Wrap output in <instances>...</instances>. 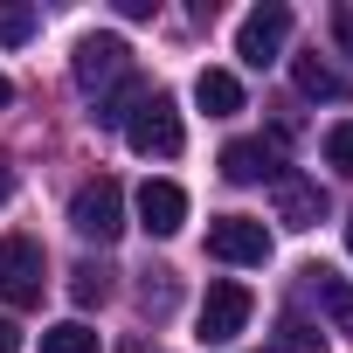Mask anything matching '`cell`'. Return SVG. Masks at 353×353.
<instances>
[{"mask_svg":"<svg viewBox=\"0 0 353 353\" xmlns=\"http://www.w3.org/2000/svg\"><path fill=\"white\" fill-rule=\"evenodd\" d=\"M125 145L139 152V159H173L188 145V132H181V104H173L166 90H145V104L125 118Z\"/></svg>","mask_w":353,"mask_h":353,"instance_id":"obj_1","label":"cell"},{"mask_svg":"<svg viewBox=\"0 0 353 353\" xmlns=\"http://www.w3.org/2000/svg\"><path fill=\"white\" fill-rule=\"evenodd\" d=\"M42 284H49V256L35 236H0V305H42Z\"/></svg>","mask_w":353,"mask_h":353,"instance_id":"obj_2","label":"cell"},{"mask_svg":"<svg viewBox=\"0 0 353 353\" xmlns=\"http://www.w3.org/2000/svg\"><path fill=\"white\" fill-rule=\"evenodd\" d=\"M250 312H256V298H250L236 277H222V284H208V298H201V312H194V339H201V346H229V339L250 325Z\"/></svg>","mask_w":353,"mask_h":353,"instance_id":"obj_3","label":"cell"},{"mask_svg":"<svg viewBox=\"0 0 353 353\" xmlns=\"http://www.w3.org/2000/svg\"><path fill=\"white\" fill-rule=\"evenodd\" d=\"M284 42H291V8H284V0H263V8H250L243 28H236V56H243L250 70H270V63L284 56Z\"/></svg>","mask_w":353,"mask_h":353,"instance_id":"obj_4","label":"cell"},{"mask_svg":"<svg viewBox=\"0 0 353 353\" xmlns=\"http://www.w3.org/2000/svg\"><path fill=\"white\" fill-rule=\"evenodd\" d=\"M70 229H77L83 243H118V236H125V194H118V181H90V188H77V201H70Z\"/></svg>","mask_w":353,"mask_h":353,"instance_id":"obj_5","label":"cell"},{"mask_svg":"<svg viewBox=\"0 0 353 353\" xmlns=\"http://www.w3.org/2000/svg\"><path fill=\"white\" fill-rule=\"evenodd\" d=\"M208 256L236 263V270H263L270 263V229L256 215H222V222H208Z\"/></svg>","mask_w":353,"mask_h":353,"instance_id":"obj_6","label":"cell"},{"mask_svg":"<svg viewBox=\"0 0 353 353\" xmlns=\"http://www.w3.org/2000/svg\"><path fill=\"white\" fill-rule=\"evenodd\" d=\"M77 90H90V97H104V90H118L125 77H132V49L118 42V35H83L77 42Z\"/></svg>","mask_w":353,"mask_h":353,"instance_id":"obj_7","label":"cell"},{"mask_svg":"<svg viewBox=\"0 0 353 353\" xmlns=\"http://www.w3.org/2000/svg\"><path fill=\"white\" fill-rule=\"evenodd\" d=\"M277 222L284 229H319V215H325V188L319 181H305V173H277Z\"/></svg>","mask_w":353,"mask_h":353,"instance_id":"obj_8","label":"cell"},{"mask_svg":"<svg viewBox=\"0 0 353 353\" xmlns=\"http://www.w3.org/2000/svg\"><path fill=\"white\" fill-rule=\"evenodd\" d=\"M277 152L263 145V139H229L222 145V181H236V188H256V181H277Z\"/></svg>","mask_w":353,"mask_h":353,"instance_id":"obj_9","label":"cell"},{"mask_svg":"<svg viewBox=\"0 0 353 353\" xmlns=\"http://www.w3.org/2000/svg\"><path fill=\"white\" fill-rule=\"evenodd\" d=\"M139 222H145V236H181L188 194L173 188V181H145V188H139Z\"/></svg>","mask_w":353,"mask_h":353,"instance_id":"obj_10","label":"cell"},{"mask_svg":"<svg viewBox=\"0 0 353 353\" xmlns=\"http://www.w3.org/2000/svg\"><path fill=\"white\" fill-rule=\"evenodd\" d=\"M291 83H298L305 97H325V104H346V97H353V83H346L332 63H319V56H298V63H291Z\"/></svg>","mask_w":353,"mask_h":353,"instance_id":"obj_11","label":"cell"},{"mask_svg":"<svg viewBox=\"0 0 353 353\" xmlns=\"http://www.w3.org/2000/svg\"><path fill=\"white\" fill-rule=\"evenodd\" d=\"M194 104H201L208 118H229V111H243V83H236L229 70H201V77H194Z\"/></svg>","mask_w":353,"mask_h":353,"instance_id":"obj_12","label":"cell"},{"mask_svg":"<svg viewBox=\"0 0 353 353\" xmlns=\"http://www.w3.org/2000/svg\"><path fill=\"white\" fill-rule=\"evenodd\" d=\"M305 277H312V291H319V305H325L332 332H346V339H353V284H346V277H332V270H305Z\"/></svg>","mask_w":353,"mask_h":353,"instance_id":"obj_13","label":"cell"},{"mask_svg":"<svg viewBox=\"0 0 353 353\" xmlns=\"http://www.w3.org/2000/svg\"><path fill=\"white\" fill-rule=\"evenodd\" d=\"M139 104H145V83H139V77H125L118 90H104V97H97V111H90V118H97V125H111V132H125V118H132Z\"/></svg>","mask_w":353,"mask_h":353,"instance_id":"obj_14","label":"cell"},{"mask_svg":"<svg viewBox=\"0 0 353 353\" xmlns=\"http://www.w3.org/2000/svg\"><path fill=\"white\" fill-rule=\"evenodd\" d=\"M35 8H28V0H0V49H21L28 35H35Z\"/></svg>","mask_w":353,"mask_h":353,"instance_id":"obj_15","label":"cell"},{"mask_svg":"<svg viewBox=\"0 0 353 353\" xmlns=\"http://www.w3.org/2000/svg\"><path fill=\"white\" fill-rule=\"evenodd\" d=\"M42 353H97V332H90L83 319H63V325L42 332Z\"/></svg>","mask_w":353,"mask_h":353,"instance_id":"obj_16","label":"cell"},{"mask_svg":"<svg viewBox=\"0 0 353 353\" xmlns=\"http://www.w3.org/2000/svg\"><path fill=\"white\" fill-rule=\"evenodd\" d=\"M277 346H284V353H325L319 325H312V319H298V312H291V319L277 325Z\"/></svg>","mask_w":353,"mask_h":353,"instance_id":"obj_17","label":"cell"},{"mask_svg":"<svg viewBox=\"0 0 353 353\" xmlns=\"http://www.w3.org/2000/svg\"><path fill=\"white\" fill-rule=\"evenodd\" d=\"M325 166H332V173H346V181H353V118H339V125L325 132Z\"/></svg>","mask_w":353,"mask_h":353,"instance_id":"obj_18","label":"cell"},{"mask_svg":"<svg viewBox=\"0 0 353 353\" xmlns=\"http://www.w3.org/2000/svg\"><path fill=\"white\" fill-rule=\"evenodd\" d=\"M70 291H77V305H97V298H104V291H111V277H104V270H97V263H83V270H77V284H70Z\"/></svg>","mask_w":353,"mask_h":353,"instance_id":"obj_19","label":"cell"},{"mask_svg":"<svg viewBox=\"0 0 353 353\" xmlns=\"http://www.w3.org/2000/svg\"><path fill=\"white\" fill-rule=\"evenodd\" d=\"M332 35H339V49L353 56V8H339V14H332Z\"/></svg>","mask_w":353,"mask_h":353,"instance_id":"obj_20","label":"cell"},{"mask_svg":"<svg viewBox=\"0 0 353 353\" xmlns=\"http://www.w3.org/2000/svg\"><path fill=\"white\" fill-rule=\"evenodd\" d=\"M152 8H159V0H118V14H125V21H152Z\"/></svg>","mask_w":353,"mask_h":353,"instance_id":"obj_21","label":"cell"},{"mask_svg":"<svg viewBox=\"0 0 353 353\" xmlns=\"http://www.w3.org/2000/svg\"><path fill=\"white\" fill-rule=\"evenodd\" d=\"M0 353H21V325L14 319H0Z\"/></svg>","mask_w":353,"mask_h":353,"instance_id":"obj_22","label":"cell"},{"mask_svg":"<svg viewBox=\"0 0 353 353\" xmlns=\"http://www.w3.org/2000/svg\"><path fill=\"white\" fill-rule=\"evenodd\" d=\"M8 194H14V166L0 159V201H8Z\"/></svg>","mask_w":353,"mask_h":353,"instance_id":"obj_23","label":"cell"},{"mask_svg":"<svg viewBox=\"0 0 353 353\" xmlns=\"http://www.w3.org/2000/svg\"><path fill=\"white\" fill-rule=\"evenodd\" d=\"M8 104H14V83H8V77H0V111H8Z\"/></svg>","mask_w":353,"mask_h":353,"instance_id":"obj_24","label":"cell"},{"mask_svg":"<svg viewBox=\"0 0 353 353\" xmlns=\"http://www.w3.org/2000/svg\"><path fill=\"white\" fill-rule=\"evenodd\" d=\"M346 250H353V215H346Z\"/></svg>","mask_w":353,"mask_h":353,"instance_id":"obj_25","label":"cell"},{"mask_svg":"<svg viewBox=\"0 0 353 353\" xmlns=\"http://www.w3.org/2000/svg\"><path fill=\"white\" fill-rule=\"evenodd\" d=\"M132 353H152V346H132Z\"/></svg>","mask_w":353,"mask_h":353,"instance_id":"obj_26","label":"cell"}]
</instances>
